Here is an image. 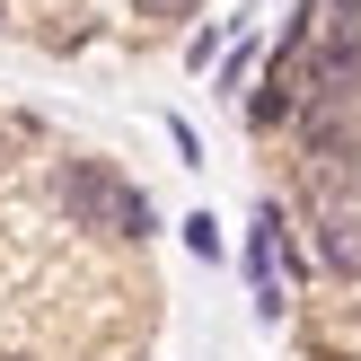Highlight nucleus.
<instances>
[{"mask_svg":"<svg viewBox=\"0 0 361 361\" xmlns=\"http://www.w3.org/2000/svg\"><path fill=\"white\" fill-rule=\"evenodd\" d=\"M53 203H62L71 229H106V238H133V247L159 238L150 194H141L115 159H62V168H53Z\"/></svg>","mask_w":361,"mask_h":361,"instance_id":"nucleus-1","label":"nucleus"},{"mask_svg":"<svg viewBox=\"0 0 361 361\" xmlns=\"http://www.w3.org/2000/svg\"><path fill=\"white\" fill-rule=\"evenodd\" d=\"M300 97H326V106L361 97V18L353 27H317L309 62H300Z\"/></svg>","mask_w":361,"mask_h":361,"instance_id":"nucleus-2","label":"nucleus"},{"mask_svg":"<svg viewBox=\"0 0 361 361\" xmlns=\"http://www.w3.org/2000/svg\"><path fill=\"white\" fill-rule=\"evenodd\" d=\"M274 247H282V203H256V229H247V291H256V309H264V317H282V309H291Z\"/></svg>","mask_w":361,"mask_h":361,"instance_id":"nucleus-3","label":"nucleus"},{"mask_svg":"<svg viewBox=\"0 0 361 361\" xmlns=\"http://www.w3.org/2000/svg\"><path fill=\"white\" fill-rule=\"evenodd\" d=\"M309 264H317L326 282H361V212H353V203L309 221Z\"/></svg>","mask_w":361,"mask_h":361,"instance_id":"nucleus-4","label":"nucleus"},{"mask_svg":"<svg viewBox=\"0 0 361 361\" xmlns=\"http://www.w3.org/2000/svg\"><path fill=\"white\" fill-rule=\"evenodd\" d=\"M133 18H150V27H185V18H203V0H133Z\"/></svg>","mask_w":361,"mask_h":361,"instance_id":"nucleus-5","label":"nucleus"},{"mask_svg":"<svg viewBox=\"0 0 361 361\" xmlns=\"http://www.w3.org/2000/svg\"><path fill=\"white\" fill-rule=\"evenodd\" d=\"M185 247H194V256H221V221H212V212H194V221H185Z\"/></svg>","mask_w":361,"mask_h":361,"instance_id":"nucleus-6","label":"nucleus"},{"mask_svg":"<svg viewBox=\"0 0 361 361\" xmlns=\"http://www.w3.org/2000/svg\"><path fill=\"white\" fill-rule=\"evenodd\" d=\"M247 71H256V44H238V53L221 62V97H229V88H247Z\"/></svg>","mask_w":361,"mask_h":361,"instance_id":"nucleus-7","label":"nucleus"},{"mask_svg":"<svg viewBox=\"0 0 361 361\" xmlns=\"http://www.w3.org/2000/svg\"><path fill=\"white\" fill-rule=\"evenodd\" d=\"M317 18H326V27H353V18H361V0H317Z\"/></svg>","mask_w":361,"mask_h":361,"instance_id":"nucleus-8","label":"nucleus"},{"mask_svg":"<svg viewBox=\"0 0 361 361\" xmlns=\"http://www.w3.org/2000/svg\"><path fill=\"white\" fill-rule=\"evenodd\" d=\"M0 361H27V353H0Z\"/></svg>","mask_w":361,"mask_h":361,"instance_id":"nucleus-9","label":"nucleus"}]
</instances>
